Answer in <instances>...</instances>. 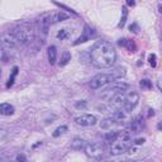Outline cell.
Segmentation results:
<instances>
[{"label": "cell", "instance_id": "6da1fadb", "mask_svg": "<svg viewBox=\"0 0 162 162\" xmlns=\"http://www.w3.org/2000/svg\"><path fill=\"white\" fill-rule=\"evenodd\" d=\"M90 61L96 69H109L117 61V51L108 41H98L90 51Z\"/></svg>", "mask_w": 162, "mask_h": 162}, {"label": "cell", "instance_id": "7a4b0ae2", "mask_svg": "<svg viewBox=\"0 0 162 162\" xmlns=\"http://www.w3.org/2000/svg\"><path fill=\"white\" fill-rule=\"evenodd\" d=\"M12 34L18 39V42L24 43V44L34 41V30L32 29L29 24H25V23L14 27L12 30Z\"/></svg>", "mask_w": 162, "mask_h": 162}, {"label": "cell", "instance_id": "3957f363", "mask_svg": "<svg viewBox=\"0 0 162 162\" xmlns=\"http://www.w3.org/2000/svg\"><path fill=\"white\" fill-rule=\"evenodd\" d=\"M132 144V139L129 137V134H120L117 139L112 142L110 146V154L112 156H118L124 153Z\"/></svg>", "mask_w": 162, "mask_h": 162}, {"label": "cell", "instance_id": "277c9868", "mask_svg": "<svg viewBox=\"0 0 162 162\" xmlns=\"http://www.w3.org/2000/svg\"><path fill=\"white\" fill-rule=\"evenodd\" d=\"M84 149H85L86 156L92 157V158H98V157H100V156L104 154V152H105V146H104V143H102V142H91V143L85 144Z\"/></svg>", "mask_w": 162, "mask_h": 162}, {"label": "cell", "instance_id": "5b68a950", "mask_svg": "<svg viewBox=\"0 0 162 162\" xmlns=\"http://www.w3.org/2000/svg\"><path fill=\"white\" fill-rule=\"evenodd\" d=\"M128 89H129V85H128V84L115 81V82L112 84V86H109L108 89H105V90L103 91L102 98L105 99V100H109L114 94H117V92H125Z\"/></svg>", "mask_w": 162, "mask_h": 162}, {"label": "cell", "instance_id": "8992f818", "mask_svg": "<svg viewBox=\"0 0 162 162\" xmlns=\"http://www.w3.org/2000/svg\"><path fill=\"white\" fill-rule=\"evenodd\" d=\"M112 81H115L113 79V76L110 74H98V75H95L91 81H90V87L94 89V90H98L103 86H105L107 84L112 82Z\"/></svg>", "mask_w": 162, "mask_h": 162}, {"label": "cell", "instance_id": "52a82bcc", "mask_svg": "<svg viewBox=\"0 0 162 162\" xmlns=\"http://www.w3.org/2000/svg\"><path fill=\"white\" fill-rule=\"evenodd\" d=\"M139 102V94L134 90L132 91H128L125 92V103H124V107H123V110L125 113H129V112H132L137 104Z\"/></svg>", "mask_w": 162, "mask_h": 162}, {"label": "cell", "instance_id": "ba28073f", "mask_svg": "<svg viewBox=\"0 0 162 162\" xmlns=\"http://www.w3.org/2000/svg\"><path fill=\"white\" fill-rule=\"evenodd\" d=\"M18 43H19L18 39L12 33H5V34L0 36V44H2V47L5 50H9V51L17 50Z\"/></svg>", "mask_w": 162, "mask_h": 162}, {"label": "cell", "instance_id": "9c48e42d", "mask_svg": "<svg viewBox=\"0 0 162 162\" xmlns=\"http://www.w3.org/2000/svg\"><path fill=\"white\" fill-rule=\"evenodd\" d=\"M75 122L77 125H81V127H91L98 123V119L92 114H81L75 118Z\"/></svg>", "mask_w": 162, "mask_h": 162}, {"label": "cell", "instance_id": "30bf717a", "mask_svg": "<svg viewBox=\"0 0 162 162\" xmlns=\"http://www.w3.org/2000/svg\"><path fill=\"white\" fill-rule=\"evenodd\" d=\"M109 105L114 109H123L125 103V92H117L108 100Z\"/></svg>", "mask_w": 162, "mask_h": 162}, {"label": "cell", "instance_id": "8fae6325", "mask_svg": "<svg viewBox=\"0 0 162 162\" xmlns=\"http://www.w3.org/2000/svg\"><path fill=\"white\" fill-rule=\"evenodd\" d=\"M39 30H41V34L43 37H46L48 34V29H50V25H51V22H50V14H42L39 20Z\"/></svg>", "mask_w": 162, "mask_h": 162}, {"label": "cell", "instance_id": "7c38bea8", "mask_svg": "<svg viewBox=\"0 0 162 162\" xmlns=\"http://www.w3.org/2000/svg\"><path fill=\"white\" fill-rule=\"evenodd\" d=\"M95 36V32L89 27V25H85V28H84V32H82V34L74 42V44L75 46H77V44H80V43H85V42H87L91 37H94Z\"/></svg>", "mask_w": 162, "mask_h": 162}, {"label": "cell", "instance_id": "4fadbf2b", "mask_svg": "<svg viewBox=\"0 0 162 162\" xmlns=\"http://www.w3.org/2000/svg\"><path fill=\"white\" fill-rule=\"evenodd\" d=\"M144 127V119L142 115H137L131 122V132L132 133H139Z\"/></svg>", "mask_w": 162, "mask_h": 162}, {"label": "cell", "instance_id": "5bb4252c", "mask_svg": "<svg viewBox=\"0 0 162 162\" xmlns=\"http://www.w3.org/2000/svg\"><path fill=\"white\" fill-rule=\"evenodd\" d=\"M69 19V14L63 13V12H55V13H51L50 14V22L51 24H55V23H60V22H63Z\"/></svg>", "mask_w": 162, "mask_h": 162}, {"label": "cell", "instance_id": "9a60e30c", "mask_svg": "<svg viewBox=\"0 0 162 162\" xmlns=\"http://www.w3.org/2000/svg\"><path fill=\"white\" fill-rule=\"evenodd\" d=\"M118 123H119L118 120H115V119H113L112 117H109V118H105V119H103V120L100 122V128L110 131L112 128H114L115 125H118Z\"/></svg>", "mask_w": 162, "mask_h": 162}, {"label": "cell", "instance_id": "2e32d148", "mask_svg": "<svg viewBox=\"0 0 162 162\" xmlns=\"http://www.w3.org/2000/svg\"><path fill=\"white\" fill-rule=\"evenodd\" d=\"M118 43H119V46H122V47H125L128 51H131V52H134V51H136V48H137L136 43H134L132 39L122 38V39H119V41H118Z\"/></svg>", "mask_w": 162, "mask_h": 162}, {"label": "cell", "instance_id": "e0dca14e", "mask_svg": "<svg viewBox=\"0 0 162 162\" xmlns=\"http://www.w3.org/2000/svg\"><path fill=\"white\" fill-rule=\"evenodd\" d=\"M14 113V107L9 103H2L0 104V114L2 115H13Z\"/></svg>", "mask_w": 162, "mask_h": 162}, {"label": "cell", "instance_id": "ac0fdd59", "mask_svg": "<svg viewBox=\"0 0 162 162\" xmlns=\"http://www.w3.org/2000/svg\"><path fill=\"white\" fill-rule=\"evenodd\" d=\"M85 144H86L85 139H82V138H80V137H76V138H74V139L71 141V148L75 149V151H81V149H84Z\"/></svg>", "mask_w": 162, "mask_h": 162}, {"label": "cell", "instance_id": "d6986e66", "mask_svg": "<svg viewBox=\"0 0 162 162\" xmlns=\"http://www.w3.org/2000/svg\"><path fill=\"white\" fill-rule=\"evenodd\" d=\"M47 57H48V62L51 65H55L56 63V60H57V48L55 46H50L48 50H47Z\"/></svg>", "mask_w": 162, "mask_h": 162}, {"label": "cell", "instance_id": "ffe728a7", "mask_svg": "<svg viewBox=\"0 0 162 162\" xmlns=\"http://www.w3.org/2000/svg\"><path fill=\"white\" fill-rule=\"evenodd\" d=\"M71 61V53L69 51H63L61 55V61H60V66H66V65Z\"/></svg>", "mask_w": 162, "mask_h": 162}, {"label": "cell", "instance_id": "44dd1931", "mask_svg": "<svg viewBox=\"0 0 162 162\" xmlns=\"http://www.w3.org/2000/svg\"><path fill=\"white\" fill-rule=\"evenodd\" d=\"M110 75L113 76V79H114V80L120 79V77L125 76V69H124V67H117L114 71H112V74H110Z\"/></svg>", "mask_w": 162, "mask_h": 162}, {"label": "cell", "instance_id": "7402d4cb", "mask_svg": "<svg viewBox=\"0 0 162 162\" xmlns=\"http://www.w3.org/2000/svg\"><path fill=\"white\" fill-rule=\"evenodd\" d=\"M119 136H120V133H119L118 131H112V129H110V132L105 133L104 138H105V141H108V142H113V141L117 139Z\"/></svg>", "mask_w": 162, "mask_h": 162}, {"label": "cell", "instance_id": "603a6c76", "mask_svg": "<svg viewBox=\"0 0 162 162\" xmlns=\"http://www.w3.org/2000/svg\"><path fill=\"white\" fill-rule=\"evenodd\" d=\"M127 18H128V9H127V7H123L122 8V18H120V22L118 24V28H123L125 25Z\"/></svg>", "mask_w": 162, "mask_h": 162}, {"label": "cell", "instance_id": "cb8c5ba5", "mask_svg": "<svg viewBox=\"0 0 162 162\" xmlns=\"http://www.w3.org/2000/svg\"><path fill=\"white\" fill-rule=\"evenodd\" d=\"M66 132H67V125H61V127L56 128V131L53 132V137H55V138H57V137H60V136L65 134Z\"/></svg>", "mask_w": 162, "mask_h": 162}, {"label": "cell", "instance_id": "d4e9b609", "mask_svg": "<svg viewBox=\"0 0 162 162\" xmlns=\"http://www.w3.org/2000/svg\"><path fill=\"white\" fill-rule=\"evenodd\" d=\"M17 75H18V67L14 66V67H13V71H12V75H10V77H9V81L7 82V87H10V86L14 84V79H15Z\"/></svg>", "mask_w": 162, "mask_h": 162}, {"label": "cell", "instance_id": "484cf974", "mask_svg": "<svg viewBox=\"0 0 162 162\" xmlns=\"http://www.w3.org/2000/svg\"><path fill=\"white\" fill-rule=\"evenodd\" d=\"M139 85H141V87H142V89H147V90L152 89V82H151L148 79H143V80H141Z\"/></svg>", "mask_w": 162, "mask_h": 162}, {"label": "cell", "instance_id": "4316f807", "mask_svg": "<svg viewBox=\"0 0 162 162\" xmlns=\"http://www.w3.org/2000/svg\"><path fill=\"white\" fill-rule=\"evenodd\" d=\"M67 37H69V32L66 29H62V30H60L58 33H57V38L58 39H65V38H67Z\"/></svg>", "mask_w": 162, "mask_h": 162}, {"label": "cell", "instance_id": "83f0119b", "mask_svg": "<svg viewBox=\"0 0 162 162\" xmlns=\"http://www.w3.org/2000/svg\"><path fill=\"white\" fill-rule=\"evenodd\" d=\"M75 108H76V109H86V108H87V103H86L85 100L76 102V103H75Z\"/></svg>", "mask_w": 162, "mask_h": 162}, {"label": "cell", "instance_id": "f1b7e54d", "mask_svg": "<svg viewBox=\"0 0 162 162\" xmlns=\"http://www.w3.org/2000/svg\"><path fill=\"white\" fill-rule=\"evenodd\" d=\"M148 61H149V63H151V66H152V67H156V66H157V62H156V55H154V53L149 55Z\"/></svg>", "mask_w": 162, "mask_h": 162}, {"label": "cell", "instance_id": "f546056e", "mask_svg": "<svg viewBox=\"0 0 162 162\" xmlns=\"http://www.w3.org/2000/svg\"><path fill=\"white\" fill-rule=\"evenodd\" d=\"M53 3H55V4L57 5V7H60V8H63V9H66L67 12H71L72 14H75V15H77V13H76L75 10H72V9H70V8H67L66 5H62V4H60V3H57V2H53Z\"/></svg>", "mask_w": 162, "mask_h": 162}, {"label": "cell", "instance_id": "4dcf8cb0", "mask_svg": "<svg viewBox=\"0 0 162 162\" xmlns=\"http://www.w3.org/2000/svg\"><path fill=\"white\" fill-rule=\"evenodd\" d=\"M129 30H131V32H133V33H138V30H139V27H138V24H136V23L131 24V27H129Z\"/></svg>", "mask_w": 162, "mask_h": 162}, {"label": "cell", "instance_id": "1f68e13d", "mask_svg": "<svg viewBox=\"0 0 162 162\" xmlns=\"http://www.w3.org/2000/svg\"><path fill=\"white\" fill-rule=\"evenodd\" d=\"M4 58H5V51L2 46H0V61H3Z\"/></svg>", "mask_w": 162, "mask_h": 162}, {"label": "cell", "instance_id": "d6a6232c", "mask_svg": "<svg viewBox=\"0 0 162 162\" xmlns=\"http://www.w3.org/2000/svg\"><path fill=\"white\" fill-rule=\"evenodd\" d=\"M144 142H146L144 138H137V139H134V143H136V144H143Z\"/></svg>", "mask_w": 162, "mask_h": 162}, {"label": "cell", "instance_id": "836d02e7", "mask_svg": "<svg viewBox=\"0 0 162 162\" xmlns=\"http://www.w3.org/2000/svg\"><path fill=\"white\" fill-rule=\"evenodd\" d=\"M125 2H127V5L129 7H133L136 4V0H125Z\"/></svg>", "mask_w": 162, "mask_h": 162}, {"label": "cell", "instance_id": "e575fe53", "mask_svg": "<svg viewBox=\"0 0 162 162\" xmlns=\"http://www.w3.org/2000/svg\"><path fill=\"white\" fill-rule=\"evenodd\" d=\"M27 158H25V156L24 154H18L17 156V161H25Z\"/></svg>", "mask_w": 162, "mask_h": 162}, {"label": "cell", "instance_id": "d590c367", "mask_svg": "<svg viewBox=\"0 0 162 162\" xmlns=\"http://www.w3.org/2000/svg\"><path fill=\"white\" fill-rule=\"evenodd\" d=\"M148 115H149V117H151V115L153 117V115H154V110H153V109H149V113H148Z\"/></svg>", "mask_w": 162, "mask_h": 162}, {"label": "cell", "instance_id": "8d00e7d4", "mask_svg": "<svg viewBox=\"0 0 162 162\" xmlns=\"http://www.w3.org/2000/svg\"><path fill=\"white\" fill-rule=\"evenodd\" d=\"M0 76H2V70H0Z\"/></svg>", "mask_w": 162, "mask_h": 162}]
</instances>
